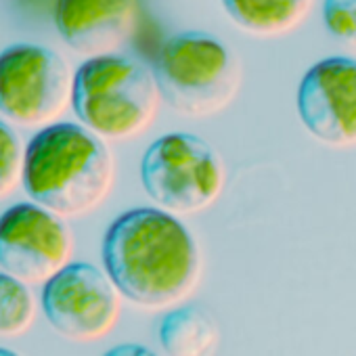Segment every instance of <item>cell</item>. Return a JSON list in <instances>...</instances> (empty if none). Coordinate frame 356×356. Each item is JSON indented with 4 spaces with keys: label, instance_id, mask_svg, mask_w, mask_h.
Instances as JSON below:
<instances>
[{
    "label": "cell",
    "instance_id": "cell-12",
    "mask_svg": "<svg viewBox=\"0 0 356 356\" xmlns=\"http://www.w3.org/2000/svg\"><path fill=\"white\" fill-rule=\"evenodd\" d=\"M220 341L216 321L200 306H183L168 312L159 323V343L168 354L202 356L214 352Z\"/></svg>",
    "mask_w": 356,
    "mask_h": 356
},
{
    "label": "cell",
    "instance_id": "cell-11",
    "mask_svg": "<svg viewBox=\"0 0 356 356\" xmlns=\"http://www.w3.org/2000/svg\"><path fill=\"white\" fill-rule=\"evenodd\" d=\"M229 17L254 36L293 32L310 13L314 0H222Z\"/></svg>",
    "mask_w": 356,
    "mask_h": 356
},
{
    "label": "cell",
    "instance_id": "cell-10",
    "mask_svg": "<svg viewBox=\"0 0 356 356\" xmlns=\"http://www.w3.org/2000/svg\"><path fill=\"white\" fill-rule=\"evenodd\" d=\"M138 0H57L55 26L63 42L84 57L109 55L134 32Z\"/></svg>",
    "mask_w": 356,
    "mask_h": 356
},
{
    "label": "cell",
    "instance_id": "cell-15",
    "mask_svg": "<svg viewBox=\"0 0 356 356\" xmlns=\"http://www.w3.org/2000/svg\"><path fill=\"white\" fill-rule=\"evenodd\" d=\"M323 24L335 40L356 51V0H325Z\"/></svg>",
    "mask_w": 356,
    "mask_h": 356
},
{
    "label": "cell",
    "instance_id": "cell-8",
    "mask_svg": "<svg viewBox=\"0 0 356 356\" xmlns=\"http://www.w3.org/2000/svg\"><path fill=\"white\" fill-rule=\"evenodd\" d=\"M74 239L61 216L40 204L0 214V266L28 285H42L72 260Z\"/></svg>",
    "mask_w": 356,
    "mask_h": 356
},
{
    "label": "cell",
    "instance_id": "cell-6",
    "mask_svg": "<svg viewBox=\"0 0 356 356\" xmlns=\"http://www.w3.org/2000/svg\"><path fill=\"white\" fill-rule=\"evenodd\" d=\"M74 74L42 44L17 42L0 53V113L19 126L55 122L72 103Z\"/></svg>",
    "mask_w": 356,
    "mask_h": 356
},
{
    "label": "cell",
    "instance_id": "cell-1",
    "mask_svg": "<svg viewBox=\"0 0 356 356\" xmlns=\"http://www.w3.org/2000/svg\"><path fill=\"white\" fill-rule=\"evenodd\" d=\"M101 256L118 291L140 308L161 310L185 300L202 277L193 233L161 208L120 214L105 233Z\"/></svg>",
    "mask_w": 356,
    "mask_h": 356
},
{
    "label": "cell",
    "instance_id": "cell-4",
    "mask_svg": "<svg viewBox=\"0 0 356 356\" xmlns=\"http://www.w3.org/2000/svg\"><path fill=\"white\" fill-rule=\"evenodd\" d=\"M153 76L159 97L189 118L222 111L239 92L241 63L216 36L189 30L170 36L157 51Z\"/></svg>",
    "mask_w": 356,
    "mask_h": 356
},
{
    "label": "cell",
    "instance_id": "cell-5",
    "mask_svg": "<svg viewBox=\"0 0 356 356\" xmlns=\"http://www.w3.org/2000/svg\"><path fill=\"white\" fill-rule=\"evenodd\" d=\"M225 163L202 136L163 134L149 145L140 161V183L153 204L170 214H197L225 189Z\"/></svg>",
    "mask_w": 356,
    "mask_h": 356
},
{
    "label": "cell",
    "instance_id": "cell-9",
    "mask_svg": "<svg viewBox=\"0 0 356 356\" xmlns=\"http://www.w3.org/2000/svg\"><path fill=\"white\" fill-rule=\"evenodd\" d=\"M298 113L325 145H356V59L327 57L314 63L298 88Z\"/></svg>",
    "mask_w": 356,
    "mask_h": 356
},
{
    "label": "cell",
    "instance_id": "cell-14",
    "mask_svg": "<svg viewBox=\"0 0 356 356\" xmlns=\"http://www.w3.org/2000/svg\"><path fill=\"white\" fill-rule=\"evenodd\" d=\"M24 153L26 147L19 134L0 120V197L15 191L24 174Z\"/></svg>",
    "mask_w": 356,
    "mask_h": 356
},
{
    "label": "cell",
    "instance_id": "cell-2",
    "mask_svg": "<svg viewBox=\"0 0 356 356\" xmlns=\"http://www.w3.org/2000/svg\"><path fill=\"white\" fill-rule=\"evenodd\" d=\"M113 174V155L99 134L82 124L51 122L26 145L22 185L36 204L70 218L105 202Z\"/></svg>",
    "mask_w": 356,
    "mask_h": 356
},
{
    "label": "cell",
    "instance_id": "cell-7",
    "mask_svg": "<svg viewBox=\"0 0 356 356\" xmlns=\"http://www.w3.org/2000/svg\"><path fill=\"white\" fill-rule=\"evenodd\" d=\"M42 285V312L63 337L92 341L115 327L122 293L99 266L70 260Z\"/></svg>",
    "mask_w": 356,
    "mask_h": 356
},
{
    "label": "cell",
    "instance_id": "cell-13",
    "mask_svg": "<svg viewBox=\"0 0 356 356\" xmlns=\"http://www.w3.org/2000/svg\"><path fill=\"white\" fill-rule=\"evenodd\" d=\"M36 316V302L30 285L9 273H0V335L26 333Z\"/></svg>",
    "mask_w": 356,
    "mask_h": 356
},
{
    "label": "cell",
    "instance_id": "cell-3",
    "mask_svg": "<svg viewBox=\"0 0 356 356\" xmlns=\"http://www.w3.org/2000/svg\"><path fill=\"white\" fill-rule=\"evenodd\" d=\"M159 101L153 70L124 55L88 57L74 74L72 107L82 126L101 138L120 140L145 132Z\"/></svg>",
    "mask_w": 356,
    "mask_h": 356
}]
</instances>
